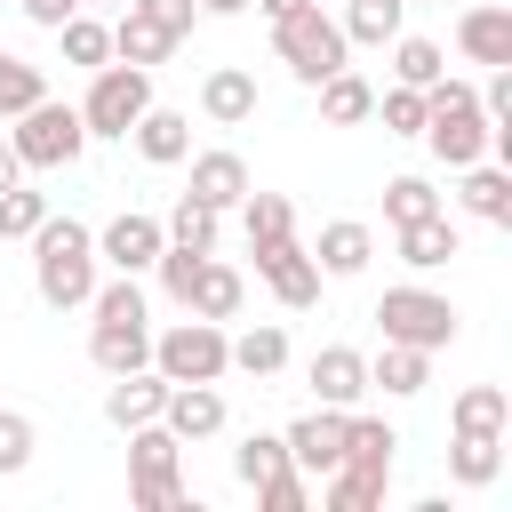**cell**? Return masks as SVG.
Masks as SVG:
<instances>
[{"mask_svg":"<svg viewBox=\"0 0 512 512\" xmlns=\"http://www.w3.org/2000/svg\"><path fill=\"white\" fill-rule=\"evenodd\" d=\"M32 288H40V304L80 312L96 296V232L72 224V216H40V232H32Z\"/></svg>","mask_w":512,"mask_h":512,"instance_id":"6da1fadb","label":"cell"},{"mask_svg":"<svg viewBox=\"0 0 512 512\" xmlns=\"http://www.w3.org/2000/svg\"><path fill=\"white\" fill-rule=\"evenodd\" d=\"M272 48H280V64L304 80V88H320L328 72H344V56H352V40H344V24L312 0V8H296V16H280L272 24Z\"/></svg>","mask_w":512,"mask_h":512,"instance_id":"7a4b0ae2","label":"cell"},{"mask_svg":"<svg viewBox=\"0 0 512 512\" xmlns=\"http://www.w3.org/2000/svg\"><path fill=\"white\" fill-rule=\"evenodd\" d=\"M152 368H160L168 384H216V376L232 368V336H224V320L184 312L176 328H160V336H152Z\"/></svg>","mask_w":512,"mask_h":512,"instance_id":"3957f363","label":"cell"},{"mask_svg":"<svg viewBox=\"0 0 512 512\" xmlns=\"http://www.w3.org/2000/svg\"><path fill=\"white\" fill-rule=\"evenodd\" d=\"M16 160L24 168H72L80 152H88V128H80V104H56V96H40V104H24L16 112Z\"/></svg>","mask_w":512,"mask_h":512,"instance_id":"277c9868","label":"cell"},{"mask_svg":"<svg viewBox=\"0 0 512 512\" xmlns=\"http://www.w3.org/2000/svg\"><path fill=\"white\" fill-rule=\"evenodd\" d=\"M376 328H384V344L448 352V344H456V304H448V296H432V288H384Z\"/></svg>","mask_w":512,"mask_h":512,"instance_id":"5b68a950","label":"cell"},{"mask_svg":"<svg viewBox=\"0 0 512 512\" xmlns=\"http://www.w3.org/2000/svg\"><path fill=\"white\" fill-rule=\"evenodd\" d=\"M144 104H152V72L144 64H96V80L80 96V128L88 136H128Z\"/></svg>","mask_w":512,"mask_h":512,"instance_id":"8992f818","label":"cell"},{"mask_svg":"<svg viewBox=\"0 0 512 512\" xmlns=\"http://www.w3.org/2000/svg\"><path fill=\"white\" fill-rule=\"evenodd\" d=\"M248 248H256V280H264V288H272L288 312H304V304L320 296V264H312V256H304L288 232H280V240H248Z\"/></svg>","mask_w":512,"mask_h":512,"instance_id":"52a82bcc","label":"cell"},{"mask_svg":"<svg viewBox=\"0 0 512 512\" xmlns=\"http://www.w3.org/2000/svg\"><path fill=\"white\" fill-rule=\"evenodd\" d=\"M280 440H288V464H296L304 480H328V472L344 464V408H312V416H296Z\"/></svg>","mask_w":512,"mask_h":512,"instance_id":"ba28073f","label":"cell"},{"mask_svg":"<svg viewBox=\"0 0 512 512\" xmlns=\"http://www.w3.org/2000/svg\"><path fill=\"white\" fill-rule=\"evenodd\" d=\"M160 216H112L104 232H96V264H112V272H152V256H160Z\"/></svg>","mask_w":512,"mask_h":512,"instance_id":"9c48e42d","label":"cell"},{"mask_svg":"<svg viewBox=\"0 0 512 512\" xmlns=\"http://www.w3.org/2000/svg\"><path fill=\"white\" fill-rule=\"evenodd\" d=\"M88 360L104 376H128V368H152V320L128 312V320H96L88 328Z\"/></svg>","mask_w":512,"mask_h":512,"instance_id":"30bf717a","label":"cell"},{"mask_svg":"<svg viewBox=\"0 0 512 512\" xmlns=\"http://www.w3.org/2000/svg\"><path fill=\"white\" fill-rule=\"evenodd\" d=\"M312 392H320V408H360V392H368V360H360L352 344L312 352Z\"/></svg>","mask_w":512,"mask_h":512,"instance_id":"8fae6325","label":"cell"},{"mask_svg":"<svg viewBox=\"0 0 512 512\" xmlns=\"http://www.w3.org/2000/svg\"><path fill=\"white\" fill-rule=\"evenodd\" d=\"M168 408V376L160 368H128V376H112V392H104V416L128 432V424H152Z\"/></svg>","mask_w":512,"mask_h":512,"instance_id":"7c38bea8","label":"cell"},{"mask_svg":"<svg viewBox=\"0 0 512 512\" xmlns=\"http://www.w3.org/2000/svg\"><path fill=\"white\" fill-rule=\"evenodd\" d=\"M160 424H168L176 440H208V432H224V392H216V384H168Z\"/></svg>","mask_w":512,"mask_h":512,"instance_id":"4fadbf2b","label":"cell"},{"mask_svg":"<svg viewBox=\"0 0 512 512\" xmlns=\"http://www.w3.org/2000/svg\"><path fill=\"white\" fill-rule=\"evenodd\" d=\"M456 48L472 56V64H512V8H464L456 16Z\"/></svg>","mask_w":512,"mask_h":512,"instance_id":"5bb4252c","label":"cell"},{"mask_svg":"<svg viewBox=\"0 0 512 512\" xmlns=\"http://www.w3.org/2000/svg\"><path fill=\"white\" fill-rule=\"evenodd\" d=\"M240 272L232 264H216V248L200 256V272H192V288H184V312H200V320H240Z\"/></svg>","mask_w":512,"mask_h":512,"instance_id":"9a60e30c","label":"cell"},{"mask_svg":"<svg viewBox=\"0 0 512 512\" xmlns=\"http://www.w3.org/2000/svg\"><path fill=\"white\" fill-rule=\"evenodd\" d=\"M256 104H264V96H256V80H248L240 64H216V72L200 80V112H208V120H224V128L256 120Z\"/></svg>","mask_w":512,"mask_h":512,"instance_id":"2e32d148","label":"cell"},{"mask_svg":"<svg viewBox=\"0 0 512 512\" xmlns=\"http://www.w3.org/2000/svg\"><path fill=\"white\" fill-rule=\"evenodd\" d=\"M128 136H136V152H144L152 168H176V160L192 152V120H184V112H160V104H144Z\"/></svg>","mask_w":512,"mask_h":512,"instance_id":"e0dca14e","label":"cell"},{"mask_svg":"<svg viewBox=\"0 0 512 512\" xmlns=\"http://www.w3.org/2000/svg\"><path fill=\"white\" fill-rule=\"evenodd\" d=\"M240 192H248V160H240V152H200V160H192V200H200V208L224 216V208H240Z\"/></svg>","mask_w":512,"mask_h":512,"instance_id":"ac0fdd59","label":"cell"},{"mask_svg":"<svg viewBox=\"0 0 512 512\" xmlns=\"http://www.w3.org/2000/svg\"><path fill=\"white\" fill-rule=\"evenodd\" d=\"M392 240H400V264H416V272H440L448 256H456V224L432 208V216H416V224H392Z\"/></svg>","mask_w":512,"mask_h":512,"instance_id":"d6986e66","label":"cell"},{"mask_svg":"<svg viewBox=\"0 0 512 512\" xmlns=\"http://www.w3.org/2000/svg\"><path fill=\"white\" fill-rule=\"evenodd\" d=\"M368 256H376V232H368V224H352V216H344V224H328V232H320V248H312V264H320L328 280L368 272Z\"/></svg>","mask_w":512,"mask_h":512,"instance_id":"ffe728a7","label":"cell"},{"mask_svg":"<svg viewBox=\"0 0 512 512\" xmlns=\"http://www.w3.org/2000/svg\"><path fill=\"white\" fill-rule=\"evenodd\" d=\"M504 472V432H456L448 440V480L456 488H488Z\"/></svg>","mask_w":512,"mask_h":512,"instance_id":"44dd1931","label":"cell"},{"mask_svg":"<svg viewBox=\"0 0 512 512\" xmlns=\"http://www.w3.org/2000/svg\"><path fill=\"white\" fill-rule=\"evenodd\" d=\"M368 384H384L392 400H416V392L432 384V352H416V344H384V352L368 360Z\"/></svg>","mask_w":512,"mask_h":512,"instance_id":"7402d4cb","label":"cell"},{"mask_svg":"<svg viewBox=\"0 0 512 512\" xmlns=\"http://www.w3.org/2000/svg\"><path fill=\"white\" fill-rule=\"evenodd\" d=\"M392 448H400V432H392L384 416H352V408H344V464L392 480Z\"/></svg>","mask_w":512,"mask_h":512,"instance_id":"603a6c76","label":"cell"},{"mask_svg":"<svg viewBox=\"0 0 512 512\" xmlns=\"http://www.w3.org/2000/svg\"><path fill=\"white\" fill-rule=\"evenodd\" d=\"M176 432L152 416V424H128V480H176Z\"/></svg>","mask_w":512,"mask_h":512,"instance_id":"cb8c5ba5","label":"cell"},{"mask_svg":"<svg viewBox=\"0 0 512 512\" xmlns=\"http://www.w3.org/2000/svg\"><path fill=\"white\" fill-rule=\"evenodd\" d=\"M368 112H376V88H368V80H360L352 64L320 80V120H328V128H360Z\"/></svg>","mask_w":512,"mask_h":512,"instance_id":"d4e9b609","label":"cell"},{"mask_svg":"<svg viewBox=\"0 0 512 512\" xmlns=\"http://www.w3.org/2000/svg\"><path fill=\"white\" fill-rule=\"evenodd\" d=\"M168 48H176V40H168L144 8H120V24H112V56H120V64H144V72H152Z\"/></svg>","mask_w":512,"mask_h":512,"instance_id":"484cf974","label":"cell"},{"mask_svg":"<svg viewBox=\"0 0 512 512\" xmlns=\"http://www.w3.org/2000/svg\"><path fill=\"white\" fill-rule=\"evenodd\" d=\"M464 208H472L480 224H512V176L488 168V160H472V168H464Z\"/></svg>","mask_w":512,"mask_h":512,"instance_id":"4316f807","label":"cell"},{"mask_svg":"<svg viewBox=\"0 0 512 512\" xmlns=\"http://www.w3.org/2000/svg\"><path fill=\"white\" fill-rule=\"evenodd\" d=\"M56 40H64V64H80V72H96V64H112V24H96V16H64L56 24Z\"/></svg>","mask_w":512,"mask_h":512,"instance_id":"83f0119b","label":"cell"},{"mask_svg":"<svg viewBox=\"0 0 512 512\" xmlns=\"http://www.w3.org/2000/svg\"><path fill=\"white\" fill-rule=\"evenodd\" d=\"M232 368H240V376H280V368H288V336H280L272 320H256L248 336H232Z\"/></svg>","mask_w":512,"mask_h":512,"instance_id":"f1b7e54d","label":"cell"},{"mask_svg":"<svg viewBox=\"0 0 512 512\" xmlns=\"http://www.w3.org/2000/svg\"><path fill=\"white\" fill-rule=\"evenodd\" d=\"M320 504H328V512H376V504H384V472L336 464V472H328V488H320Z\"/></svg>","mask_w":512,"mask_h":512,"instance_id":"f546056e","label":"cell"},{"mask_svg":"<svg viewBox=\"0 0 512 512\" xmlns=\"http://www.w3.org/2000/svg\"><path fill=\"white\" fill-rule=\"evenodd\" d=\"M400 16H408V0H344V40L384 48V40L400 32Z\"/></svg>","mask_w":512,"mask_h":512,"instance_id":"4dcf8cb0","label":"cell"},{"mask_svg":"<svg viewBox=\"0 0 512 512\" xmlns=\"http://www.w3.org/2000/svg\"><path fill=\"white\" fill-rule=\"evenodd\" d=\"M448 64H440V40H416V32H392V80L400 88H432Z\"/></svg>","mask_w":512,"mask_h":512,"instance_id":"1f68e13d","label":"cell"},{"mask_svg":"<svg viewBox=\"0 0 512 512\" xmlns=\"http://www.w3.org/2000/svg\"><path fill=\"white\" fill-rule=\"evenodd\" d=\"M504 424H512V392H504V384L456 392V432H504Z\"/></svg>","mask_w":512,"mask_h":512,"instance_id":"d6a6232c","label":"cell"},{"mask_svg":"<svg viewBox=\"0 0 512 512\" xmlns=\"http://www.w3.org/2000/svg\"><path fill=\"white\" fill-rule=\"evenodd\" d=\"M232 472H240V488H264L272 472H288V440H280V432H248V440L232 448Z\"/></svg>","mask_w":512,"mask_h":512,"instance_id":"836d02e7","label":"cell"},{"mask_svg":"<svg viewBox=\"0 0 512 512\" xmlns=\"http://www.w3.org/2000/svg\"><path fill=\"white\" fill-rule=\"evenodd\" d=\"M48 96V80H40V64H24V56H8L0 48V120H16L24 104H40Z\"/></svg>","mask_w":512,"mask_h":512,"instance_id":"e575fe53","label":"cell"},{"mask_svg":"<svg viewBox=\"0 0 512 512\" xmlns=\"http://www.w3.org/2000/svg\"><path fill=\"white\" fill-rule=\"evenodd\" d=\"M440 208V192L424 184V176H392L384 184V224H416V216H432Z\"/></svg>","mask_w":512,"mask_h":512,"instance_id":"d590c367","label":"cell"},{"mask_svg":"<svg viewBox=\"0 0 512 512\" xmlns=\"http://www.w3.org/2000/svg\"><path fill=\"white\" fill-rule=\"evenodd\" d=\"M240 224H248V240H280L296 224V208L280 192H240Z\"/></svg>","mask_w":512,"mask_h":512,"instance_id":"8d00e7d4","label":"cell"},{"mask_svg":"<svg viewBox=\"0 0 512 512\" xmlns=\"http://www.w3.org/2000/svg\"><path fill=\"white\" fill-rule=\"evenodd\" d=\"M40 216H48V192H24V184L0 192V240H32Z\"/></svg>","mask_w":512,"mask_h":512,"instance_id":"74e56055","label":"cell"},{"mask_svg":"<svg viewBox=\"0 0 512 512\" xmlns=\"http://www.w3.org/2000/svg\"><path fill=\"white\" fill-rule=\"evenodd\" d=\"M376 112H384V136H424V88H384Z\"/></svg>","mask_w":512,"mask_h":512,"instance_id":"f35d334b","label":"cell"},{"mask_svg":"<svg viewBox=\"0 0 512 512\" xmlns=\"http://www.w3.org/2000/svg\"><path fill=\"white\" fill-rule=\"evenodd\" d=\"M160 232H168V240H184V248H216V208H200V200L184 192V200H176V216H168Z\"/></svg>","mask_w":512,"mask_h":512,"instance_id":"ab89813d","label":"cell"},{"mask_svg":"<svg viewBox=\"0 0 512 512\" xmlns=\"http://www.w3.org/2000/svg\"><path fill=\"white\" fill-rule=\"evenodd\" d=\"M200 256L208 248H184V240H160V256H152V272H160V288L184 304V288H192V272H200Z\"/></svg>","mask_w":512,"mask_h":512,"instance_id":"60d3db41","label":"cell"},{"mask_svg":"<svg viewBox=\"0 0 512 512\" xmlns=\"http://www.w3.org/2000/svg\"><path fill=\"white\" fill-rule=\"evenodd\" d=\"M24 464H32V416L0 408V480H16Z\"/></svg>","mask_w":512,"mask_h":512,"instance_id":"b9f144b4","label":"cell"},{"mask_svg":"<svg viewBox=\"0 0 512 512\" xmlns=\"http://www.w3.org/2000/svg\"><path fill=\"white\" fill-rule=\"evenodd\" d=\"M256 504H264V512H304V504H312V480L288 464V472H272V480L256 488Z\"/></svg>","mask_w":512,"mask_h":512,"instance_id":"7bdbcfd3","label":"cell"},{"mask_svg":"<svg viewBox=\"0 0 512 512\" xmlns=\"http://www.w3.org/2000/svg\"><path fill=\"white\" fill-rule=\"evenodd\" d=\"M128 8H144V16H152L168 40H184V32L200 24V0H128Z\"/></svg>","mask_w":512,"mask_h":512,"instance_id":"ee69618b","label":"cell"},{"mask_svg":"<svg viewBox=\"0 0 512 512\" xmlns=\"http://www.w3.org/2000/svg\"><path fill=\"white\" fill-rule=\"evenodd\" d=\"M136 512H184V480H128Z\"/></svg>","mask_w":512,"mask_h":512,"instance_id":"f6af8a7d","label":"cell"},{"mask_svg":"<svg viewBox=\"0 0 512 512\" xmlns=\"http://www.w3.org/2000/svg\"><path fill=\"white\" fill-rule=\"evenodd\" d=\"M472 96H480V112H488V120H512V64H496V72H488V88H472Z\"/></svg>","mask_w":512,"mask_h":512,"instance_id":"bcb514c9","label":"cell"},{"mask_svg":"<svg viewBox=\"0 0 512 512\" xmlns=\"http://www.w3.org/2000/svg\"><path fill=\"white\" fill-rule=\"evenodd\" d=\"M72 8H80V0H24V16H32V24H40V32H56V24H64V16H72Z\"/></svg>","mask_w":512,"mask_h":512,"instance_id":"7dc6e473","label":"cell"},{"mask_svg":"<svg viewBox=\"0 0 512 512\" xmlns=\"http://www.w3.org/2000/svg\"><path fill=\"white\" fill-rule=\"evenodd\" d=\"M16 176H24V160H16V144H0V192H8Z\"/></svg>","mask_w":512,"mask_h":512,"instance_id":"c3c4849f","label":"cell"},{"mask_svg":"<svg viewBox=\"0 0 512 512\" xmlns=\"http://www.w3.org/2000/svg\"><path fill=\"white\" fill-rule=\"evenodd\" d=\"M256 8H264V16L280 24V16H296V8H312V0H256Z\"/></svg>","mask_w":512,"mask_h":512,"instance_id":"681fc988","label":"cell"},{"mask_svg":"<svg viewBox=\"0 0 512 512\" xmlns=\"http://www.w3.org/2000/svg\"><path fill=\"white\" fill-rule=\"evenodd\" d=\"M248 0H200V16H240Z\"/></svg>","mask_w":512,"mask_h":512,"instance_id":"f907efd6","label":"cell"},{"mask_svg":"<svg viewBox=\"0 0 512 512\" xmlns=\"http://www.w3.org/2000/svg\"><path fill=\"white\" fill-rule=\"evenodd\" d=\"M104 8H128V0H104Z\"/></svg>","mask_w":512,"mask_h":512,"instance_id":"816d5d0a","label":"cell"}]
</instances>
